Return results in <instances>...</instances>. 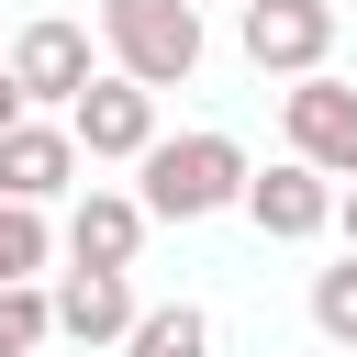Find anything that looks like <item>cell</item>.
<instances>
[{
    "instance_id": "18",
    "label": "cell",
    "mask_w": 357,
    "mask_h": 357,
    "mask_svg": "<svg viewBox=\"0 0 357 357\" xmlns=\"http://www.w3.org/2000/svg\"><path fill=\"white\" fill-rule=\"evenodd\" d=\"M33 357H45V346H33Z\"/></svg>"
},
{
    "instance_id": "8",
    "label": "cell",
    "mask_w": 357,
    "mask_h": 357,
    "mask_svg": "<svg viewBox=\"0 0 357 357\" xmlns=\"http://www.w3.org/2000/svg\"><path fill=\"white\" fill-rule=\"evenodd\" d=\"M134 312H145V301H134L123 268H78V257H67V279H56V335H78V346H123Z\"/></svg>"
},
{
    "instance_id": "13",
    "label": "cell",
    "mask_w": 357,
    "mask_h": 357,
    "mask_svg": "<svg viewBox=\"0 0 357 357\" xmlns=\"http://www.w3.org/2000/svg\"><path fill=\"white\" fill-rule=\"evenodd\" d=\"M56 234H45V201H0V279H45Z\"/></svg>"
},
{
    "instance_id": "9",
    "label": "cell",
    "mask_w": 357,
    "mask_h": 357,
    "mask_svg": "<svg viewBox=\"0 0 357 357\" xmlns=\"http://www.w3.org/2000/svg\"><path fill=\"white\" fill-rule=\"evenodd\" d=\"M145 223H156L145 190H89V201L67 212V257H78V268H134V257H145Z\"/></svg>"
},
{
    "instance_id": "12",
    "label": "cell",
    "mask_w": 357,
    "mask_h": 357,
    "mask_svg": "<svg viewBox=\"0 0 357 357\" xmlns=\"http://www.w3.org/2000/svg\"><path fill=\"white\" fill-rule=\"evenodd\" d=\"M56 335V290H33V279H0V357H33Z\"/></svg>"
},
{
    "instance_id": "7",
    "label": "cell",
    "mask_w": 357,
    "mask_h": 357,
    "mask_svg": "<svg viewBox=\"0 0 357 357\" xmlns=\"http://www.w3.org/2000/svg\"><path fill=\"white\" fill-rule=\"evenodd\" d=\"M11 78H22V100H56V112H67V100H78L100 67H89V33L45 11V22H22V45H11Z\"/></svg>"
},
{
    "instance_id": "4",
    "label": "cell",
    "mask_w": 357,
    "mask_h": 357,
    "mask_svg": "<svg viewBox=\"0 0 357 357\" xmlns=\"http://www.w3.org/2000/svg\"><path fill=\"white\" fill-rule=\"evenodd\" d=\"M67 134H78V156H145V145H156V89L123 78V67H100V78L67 100Z\"/></svg>"
},
{
    "instance_id": "1",
    "label": "cell",
    "mask_w": 357,
    "mask_h": 357,
    "mask_svg": "<svg viewBox=\"0 0 357 357\" xmlns=\"http://www.w3.org/2000/svg\"><path fill=\"white\" fill-rule=\"evenodd\" d=\"M134 167H145V212H156V223L234 212V201H245V178H257V167H245V145H234V134H212V123H201V134H156Z\"/></svg>"
},
{
    "instance_id": "11",
    "label": "cell",
    "mask_w": 357,
    "mask_h": 357,
    "mask_svg": "<svg viewBox=\"0 0 357 357\" xmlns=\"http://www.w3.org/2000/svg\"><path fill=\"white\" fill-rule=\"evenodd\" d=\"M123 357H212V312L201 301H156V312H134Z\"/></svg>"
},
{
    "instance_id": "6",
    "label": "cell",
    "mask_w": 357,
    "mask_h": 357,
    "mask_svg": "<svg viewBox=\"0 0 357 357\" xmlns=\"http://www.w3.org/2000/svg\"><path fill=\"white\" fill-rule=\"evenodd\" d=\"M245 212H257V234L301 245V234H324V223H335V178H324L312 156H279V167H257V178H245Z\"/></svg>"
},
{
    "instance_id": "3",
    "label": "cell",
    "mask_w": 357,
    "mask_h": 357,
    "mask_svg": "<svg viewBox=\"0 0 357 357\" xmlns=\"http://www.w3.org/2000/svg\"><path fill=\"white\" fill-rule=\"evenodd\" d=\"M234 45L257 78H312L335 56V0H234Z\"/></svg>"
},
{
    "instance_id": "17",
    "label": "cell",
    "mask_w": 357,
    "mask_h": 357,
    "mask_svg": "<svg viewBox=\"0 0 357 357\" xmlns=\"http://www.w3.org/2000/svg\"><path fill=\"white\" fill-rule=\"evenodd\" d=\"M346 357H357V346H346Z\"/></svg>"
},
{
    "instance_id": "16",
    "label": "cell",
    "mask_w": 357,
    "mask_h": 357,
    "mask_svg": "<svg viewBox=\"0 0 357 357\" xmlns=\"http://www.w3.org/2000/svg\"><path fill=\"white\" fill-rule=\"evenodd\" d=\"M335 234H346V245H357V178H346V190H335Z\"/></svg>"
},
{
    "instance_id": "10",
    "label": "cell",
    "mask_w": 357,
    "mask_h": 357,
    "mask_svg": "<svg viewBox=\"0 0 357 357\" xmlns=\"http://www.w3.org/2000/svg\"><path fill=\"white\" fill-rule=\"evenodd\" d=\"M67 178H78V134L22 112V123L0 134V201H56Z\"/></svg>"
},
{
    "instance_id": "14",
    "label": "cell",
    "mask_w": 357,
    "mask_h": 357,
    "mask_svg": "<svg viewBox=\"0 0 357 357\" xmlns=\"http://www.w3.org/2000/svg\"><path fill=\"white\" fill-rule=\"evenodd\" d=\"M312 324H324L335 346H357V245H346L335 268H312Z\"/></svg>"
},
{
    "instance_id": "15",
    "label": "cell",
    "mask_w": 357,
    "mask_h": 357,
    "mask_svg": "<svg viewBox=\"0 0 357 357\" xmlns=\"http://www.w3.org/2000/svg\"><path fill=\"white\" fill-rule=\"evenodd\" d=\"M22 112H33V100H22V78H11V67H0V134H11V123H22Z\"/></svg>"
},
{
    "instance_id": "5",
    "label": "cell",
    "mask_w": 357,
    "mask_h": 357,
    "mask_svg": "<svg viewBox=\"0 0 357 357\" xmlns=\"http://www.w3.org/2000/svg\"><path fill=\"white\" fill-rule=\"evenodd\" d=\"M279 123H290V156H312L324 178H357V89L346 78H290V100H279Z\"/></svg>"
},
{
    "instance_id": "2",
    "label": "cell",
    "mask_w": 357,
    "mask_h": 357,
    "mask_svg": "<svg viewBox=\"0 0 357 357\" xmlns=\"http://www.w3.org/2000/svg\"><path fill=\"white\" fill-rule=\"evenodd\" d=\"M100 45H112L123 78L178 89L201 67V0H100Z\"/></svg>"
}]
</instances>
